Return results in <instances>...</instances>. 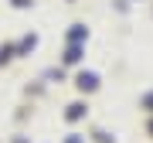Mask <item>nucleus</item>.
<instances>
[{"label":"nucleus","mask_w":153,"mask_h":143,"mask_svg":"<svg viewBox=\"0 0 153 143\" xmlns=\"http://www.w3.org/2000/svg\"><path fill=\"white\" fill-rule=\"evenodd\" d=\"M10 143H31V140H27V136H24V133H17V136H14Z\"/></svg>","instance_id":"4468645a"},{"label":"nucleus","mask_w":153,"mask_h":143,"mask_svg":"<svg viewBox=\"0 0 153 143\" xmlns=\"http://www.w3.org/2000/svg\"><path fill=\"white\" fill-rule=\"evenodd\" d=\"M58 65L65 68H82L85 65V44H65L58 55Z\"/></svg>","instance_id":"f03ea898"},{"label":"nucleus","mask_w":153,"mask_h":143,"mask_svg":"<svg viewBox=\"0 0 153 143\" xmlns=\"http://www.w3.org/2000/svg\"><path fill=\"white\" fill-rule=\"evenodd\" d=\"M143 130H146V136L153 140V116H146V123H143Z\"/></svg>","instance_id":"ddd939ff"},{"label":"nucleus","mask_w":153,"mask_h":143,"mask_svg":"<svg viewBox=\"0 0 153 143\" xmlns=\"http://www.w3.org/2000/svg\"><path fill=\"white\" fill-rule=\"evenodd\" d=\"M71 85L78 89V95H92V92H99V89H102V75H99V72H92V68H78L75 72V78H71Z\"/></svg>","instance_id":"f257e3e1"},{"label":"nucleus","mask_w":153,"mask_h":143,"mask_svg":"<svg viewBox=\"0 0 153 143\" xmlns=\"http://www.w3.org/2000/svg\"><path fill=\"white\" fill-rule=\"evenodd\" d=\"M112 7H116L119 14H126V10H129V0H112Z\"/></svg>","instance_id":"f8f14e48"},{"label":"nucleus","mask_w":153,"mask_h":143,"mask_svg":"<svg viewBox=\"0 0 153 143\" xmlns=\"http://www.w3.org/2000/svg\"><path fill=\"white\" fill-rule=\"evenodd\" d=\"M88 136H92L95 143H116V136H112V133H109V130H102V126H95L92 133H88Z\"/></svg>","instance_id":"6e6552de"},{"label":"nucleus","mask_w":153,"mask_h":143,"mask_svg":"<svg viewBox=\"0 0 153 143\" xmlns=\"http://www.w3.org/2000/svg\"><path fill=\"white\" fill-rule=\"evenodd\" d=\"M68 4H78V0H68Z\"/></svg>","instance_id":"2eb2a0df"},{"label":"nucleus","mask_w":153,"mask_h":143,"mask_svg":"<svg viewBox=\"0 0 153 143\" xmlns=\"http://www.w3.org/2000/svg\"><path fill=\"white\" fill-rule=\"evenodd\" d=\"M10 7H14V10H31L34 0H10Z\"/></svg>","instance_id":"9b49d317"},{"label":"nucleus","mask_w":153,"mask_h":143,"mask_svg":"<svg viewBox=\"0 0 153 143\" xmlns=\"http://www.w3.org/2000/svg\"><path fill=\"white\" fill-rule=\"evenodd\" d=\"M41 78H44V82H65V78H68V75H65V65H55V68H48Z\"/></svg>","instance_id":"0eeeda50"},{"label":"nucleus","mask_w":153,"mask_h":143,"mask_svg":"<svg viewBox=\"0 0 153 143\" xmlns=\"http://www.w3.org/2000/svg\"><path fill=\"white\" fill-rule=\"evenodd\" d=\"M61 143H88L85 133H68V136H61Z\"/></svg>","instance_id":"9d476101"},{"label":"nucleus","mask_w":153,"mask_h":143,"mask_svg":"<svg viewBox=\"0 0 153 143\" xmlns=\"http://www.w3.org/2000/svg\"><path fill=\"white\" fill-rule=\"evenodd\" d=\"M38 41H41V38H38V31H27V34H21V38L14 41V44H17V58H27L31 51L38 48Z\"/></svg>","instance_id":"39448f33"},{"label":"nucleus","mask_w":153,"mask_h":143,"mask_svg":"<svg viewBox=\"0 0 153 143\" xmlns=\"http://www.w3.org/2000/svg\"><path fill=\"white\" fill-rule=\"evenodd\" d=\"M88 24L85 21H75V24H68V31H65V44H88Z\"/></svg>","instance_id":"7ed1b4c3"},{"label":"nucleus","mask_w":153,"mask_h":143,"mask_svg":"<svg viewBox=\"0 0 153 143\" xmlns=\"http://www.w3.org/2000/svg\"><path fill=\"white\" fill-rule=\"evenodd\" d=\"M136 4H140V0H136Z\"/></svg>","instance_id":"dca6fc26"},{"label":"nucleus","mask_w":153,"mask_h":143,"mask_svg":"<svg viewBox=\"0 0 153 143\" xmlns=\"http://www.w3.org/2000/svg\"><path fill=\"white\" fill-rule=\"evenodd\" d=\"M61 116H65V123H82L85 116H88V102H85V99H75V102H68Z\"/></svg>","instance_id":"20e7f679"},{"label":"nucleus","mask_w":153,"mask_h":143,"mask_svg":"<svg viewBox=\"0 0 153 143\" xmlns=\"http://www.w3.org/2000/svg\"><path fill=\"white\" fill-rule=\"evenodd\" d=\"M14 58H17V44L14 41H4V44H0V68H7Z\"/></svg>","instance_id":"423d86ee"},{"label":"nucleus","mask_w":153,"mask_h":143,"mask_svg":"<svg viewBox=\"0 0 153 143\" xmlns=\"http://www.w3.org/2000/svg\"><path fill=\"white\" fill-rule=\"evenodd\" d=\"M140 109L146 112V116H153V89H146V92L140 95Z\"/></svg>","instance_id":"1a4fd4ad"}]
</instances>
